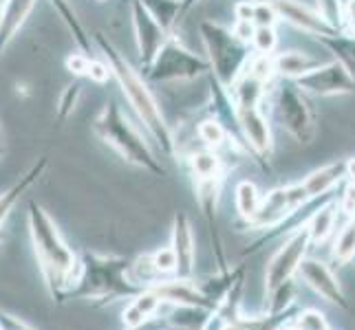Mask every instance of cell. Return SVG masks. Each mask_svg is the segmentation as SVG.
I'll use <instances>...</instances> for the list:
<instances>
[{
    "label": "cell",
    "instance_id": "obj_1",
    "mask_svg": "<svg viewBox=\"0 0 355 330\" xmlns=\"http://www.w3.org/2000/svg\"><path fill=\"white\" fill-rule=\"evenodd\" d=\"M97 40H100L108 68H111V73L117 77L121 91H124L132 110L141 119V124L150 132V137L162 145L164 152L173 154L175 152V134L166 124V117L162 113V108H159L157 100L153 97L150 89L146 86V82L137 75V71H132V66L119 55V51H115L113 44H108L104 38H97Z\"/></svg>",
    "mask_w": 355,
    "mask_h": 330
},
{
    "label": "cell",
    "instance_id": "obj_2",
    "mask_svg": "<svg viewBox=\"0 0 355 330\" xmlns=\"http://www.w3.org/2000/svg\"><path fill=\"white\" fill-rule=\"evenodd\" d=\"M95 132L104 143H108L124 156V161L148 169L153 174H164V167L155 158L150 145L146 143L139 130L130 124L128 117L121 113V108L115 102L106 104L102 108V113L97 115Z\"/></svg>",
    "mask_w": 355,
    "mask_h": 330
},
{
    "label": "cell",
    "instance_id": "obj_3",
    "mask_svg": "<svg viewBox=\"0 0 355 330\" xmlns=\"http://www.w3.org/2000/svg\"><path fill=\"white\" fill-rule=\"evenodd\" d=\"M29 227L31 238L35 244V253L42 262V271L49 277V282L67 284L73 282V271H76V255L60 238L55 223L46 216V212L38 205L29 207Z\"/></svg>",
    "mask_w": 355,
    "mask_h": 330
},
{
    "label": "cell",
    "instance_id": "obj_4",
    "mask_svg": "<svg viewBox=\"0 0 355 330\" xmlns=\"http://www.w3.org/2000/svg\"><path fill=\"white\" fill-rule=\"evenodd\" d=\"M201 38L210 55V68H214L218 82L223 86H232L250 66L248 42L241 40L234 29H225L210 20L201 22Z\"/></svg>",
    "mask_w": 355,
    "mask_h": 330
},
{
    "label": "cell",
    "instance_id": "obj_5",
    "mask_svg": "<svg viewBox=\"0 0 355 330\" xmlns=\"http://www.w3.org/2000/svg\"><path fill=\"white\" fill-rule=\"evenodd\" d=\"M80 266V279L84 295H128L139 288V284H126L130 279L128 273V262L115 260V258H95V255H87V262L78 264Z\"/></svg>",
    "mask_w": 355,
    "mask_h": 330
},
{
    "label": "cell",
    "instance_id": "obj_6",
    "mask_svg": "<svg viewBox=\"0 0 355 330\" xmlns=\"http://www.w3.org/2000/svg\"><path fill=\"white\" fill-rule=\"evenodd\" d=\"M274 113L283 130L298 143H309L315 134V119L304 91L298 84H280L274 95Z\"/></svg>",
    "mask_w": 355,
    "mask_h": 330
},
{
    "label": "cell",
    "instance_id": "obj_7",
    "mask_svg": "<svg viewBox=\"0 0 355 330\" xmlns=\"http://www.w3.org/2000/svg\"><path fill=\"white\" fill-rule=\"evenodd\" d=\"M210 68V62H205L197 53L188 51L181 42L170 38L164 48L150 64L148 77L153 82H177V80H194L203 75Z\"/></svg>",
    "mask_w": 355,
    "mask_h": 330
},
{
    "label": "cell",
    "instance_id": "obj_8",
    "mask_svg": "<svg viewBox=\"0 0 355 330\" xmlns=\"http://www.w3.org/2000/svg\"><path fill=\"white\" fill-rule=\"evenodd\" d=\"M309 247H311V238L307 234V229L302 227L274 253V258L269 260L267 271H265L267 297H272L278 288L293 282V275H298V268L302 260L307 258Z\"/></svg>",
    "mask_w": 355,
    "mask_h": 330
},
{
    "label": "cell",
    "instance_id": "obj_9",
    "mask_svg": "<svg viewBox=\"0 0 355 330\" xmlns=\"http://www.w3.org/2000/svg\"><path fill=\"white\" fill-rule=\"evenodd\" d=\"M296 84L304 93L320 95V97L349 95L355 91V75L342 59H334V62L318 64L307 75L298 77Z\"/></svg>",
    "mask_w": 355,
    "mask_h": 330
},
{
    "label": "cell",
    "instance_id": "obj_10",
    "mask_svg": "<svg viewBox=\"0 0 355 330\" xmlns=\"http://www.w3.org/2000/svg\"><path fill=\"white\" fill-rule=\"evenodd\" d=\"M132 27H135V40H137V48L141 55V64L146 68H150L159 51L170 40V31L150 14V9L141 0H132Z\"/></svg>",
    "mask_w": 355,
    "mask_h": 330
},
{
    "label": "cell",
    "instance_id": "obj_11",
    "mask_svg": "<svg viewBox=\"0 0 355 330\" xmlns=\"http://www.w3.org/2000/svg\"><path fill=\"white\" fill-rule=\"evenodd\" d=\"M307 201H311V199H309L307 190L302 187V183L272 190L267 196H263L261 210H259V214L254 216V220L250 225L259 227V229L274 227L278 223H283L289 214H293L298 207H302Z\"/></svg>",
    "mask_w": 355,
    "mask_h": 330
},
{
    "label": "cell",
    "instance_id": "obj_12",
    "mask_svg": "<svg viewBox=\"0 0 355 330\" xmlns=\"http://www.w3.org/2000/svg\"><path fill=\"white\" fill-rule=\"evenodd\" d=\"M298 275L302 282L307 284L315 295H320L324 302L336 304L340 309H347L345 291H342L340 279L336 277L331 268H329L327 262L318 260V258H304L298 268Z\"/></svg>",
    "mask_w": 355,
    "mask_h": 330
},
{
    "label": "cell",
    "instance_id": "obj_13",
    "mask_svg": "<svg viewBox=\"0 0 355 330\" xmlns=\"http://www.w3.org/2000/svg\"><path fill=\"white\" fill-rule=\"evenodd\" d=\"M153 288L159 293V297L164 302L173 304V306H188V309H205V311H216V304L207 297V293L192 282L190 277H173V279H162L155 282Z\"/></svg>",
    "mask_w": 355,
    "mask_h": 330
},
{
    "label": "cell",
    "instance_id": "obj_14",
    "mask_svg": "<svg viewBox=\"0 0 355 330\" xmlns=\"http://www.w3.org/2000/svg\"><path fill=\"white\" fill-rule=\"evenodd\" d=\"M278 11L280 18L291 22L293 27L307 31L311 35H322V38H338V31L324 20L320 11H315L307 5L298 3V0H269Z\"/></svg>",
    "mask_w": 355,
    "mask_h": 330
},
{
    "label": "cell",
    "instance_id": "obj_15",
    "mask_svg": "<svg viewBox=\"0 0 355 330\" xmlns=\"http://www.w3.org/2000/svg\"><path fill=\"white\" fill-rule=\"evenodd\" d=\"M236 119L245 141L250 143V148L256 154L272 152V128H269V121L261 113L259 106H236Z\"/></svg>",
    "mask_w": 355,
    "mask_h": 330
},
{
    "label": "cell",
    "instance_id": "obj_16",
    "mask_svg": "<svg viewBox=\"0 0 355 330\" xmlns=\"http://www.w3.org/2000/svg\"><path fill=\"white\" fill-rule=\"evenodd\" d=\"M170 247L177 253V262H179V277H190L194 271V262H197V247H194V231L190 225V218L179 212L175 216L173 223V244Z\"/></svg>",
    "mask_w": 355,
    "mask_h": 330
},
{
    "label": "cell",
    "instance_id": "obj_17",
    "mask_svg": "<svg viewBox=\"0 0 355 330\" xmlns=\"http://www.w3.org/2000/svg\"><path fill=\"white\" fill-rule=\"evenodd\" d=\"M35 0H7L0 7V55L9 46V42L16 38L24 20L29 18Z\"/></svg>",
    "mask_w": 355,
    "mask_h": 330
},
{
    "label": "cell",
    "instance_id": "obj_18",
    "mask_svg": "<svg viewBox=\"0 0 355 330\" xmlns=\"http://www.w3.org/2000/svg\"><path fill=\"white\" fill-rule=\"evenodd\" d=\"M345 178H347V161H338V163H329L320 169H313V172L300 183H302V187L307 190L309 199H320V196H327L331 190H336Z\"/></svg>",
    "mask_w": 355,
    "mask_h": 330
},
{
    "label": "cell",
    "instance_id": "obj_19",
    "mask_svg": "<svg viewBox=\"0 0 355 330\" xmlns=\"http://www.w3.org/2000/svg\"><path fill=\"white\" fill-rule=\"evenodd\" d=\"M162 304H164V300L159 297V293L153 288V286H148V288H144L137 297H135L128 306H126V311H124V315H121V320H124V326L128 328V330H137V328H141L146 322L150 320V317H155L157 313H159V309H162Z\"/></svg>",
    "mask_w": 355,
    "mask_h": 330
},
{
    "label": "cell",
    "instance_id": "obj_20",
    "mask_svg": "<svg viewBox=\"0 0 355 330\" xmlns=\"http://www.w3.org/2000/svg\"><path fill=\"white\" fill-rule=\"evenodd\" d=\"M274 66H276L278 75L296 82L298 77L307 75L309 71H313L318 66V62L304 51H283V53L274 55Z\"/></svg>",
    "mask_w": 355,
    "mask_h": 330
},
{
    "label": "cell",
    "instance_id": "obj_21",
    "mask_svg": "<svg viewBox=\"0 0 355 330\" xmlns=\"http://www.w3.org/2000/svg\"><path fill=\"white\" fill-rule=\"evenodd\" d=\"M336 223H338V205L327 203L322 207H318V210L309 216L307 225H304V229H307V234L311 238V244L324 242L334 234Z\"/></svg>",
    "mask_w": 355,
    "mask_h": 330
},
{
    "label": "cell",
    "instance_id": "obj_22",
    "mask_svg": "<svg viewBox=\"0 0 355 330\" xmlns=\"http://www.w3.org/2000/svg\"><path fill=\"white\" fill-rule=\"evenodd\" d=\"M236 18L254 24V27H274L280 16L269 0H259V3L236 5Z\"/></svg>",
    "mask_w": 355,
    "mask_h": 330
},
{
    "label": "cell",
    "instance_id": "obj_23",
    "mask_svg": "<svg viewBox=\"0 0 355 330\" xmlns=\"http://www.w3.org/2000/svg\"><path fill=\"white\" fill-rule=\"evenodd\" d=\"M44 158L40 163H35L27 174H24L20 181H16L14 185H11L5 194H0V223L7 218V214L11 212V207H14L18 203V199L22 196L24 192H27L31 185H33V181H38V176L42 174V169H44Z\"/></svg>",
    "mask_w": 355,
    "mask_h": 330
},
{
    "label": "cell",
    "instance_id": "obj_24",
    "mask_svg": "<svg viewBox=\"0 0 355 330\" xmlns=\"http://www.w3.org/2000/svg\"><path fill=\"white\" fill-rule=\"evenodd\" d=\"M234 201H236L239 216L243 220H248V223H252L254 216L259 214V210H261L263 196H261L259 187H256L252 181H241L236 185V192H234Z\"/></svg>",
    "mask_w": 355,
    "mask_h": 330
},
{
    "label": "cell",
    "instance_id": "obj_25",
    "mask_svg": "<svg viewBox=\"0 0 355 330\" xmlns=\"http://www.w3.org/2000/svg\"><path fill=\"white\" fill-rule=\"evenodd\" d=\"M221 158L214 150H201V152H194L190 156V169L192 174L201 181H218L221 178Z\"/></svg>",
    "mask_w": 355,
    "mask_h": 330
},
{
    "label": "cell",
    "instance_id": "obj_26",
    "mask_svg": "<svg viewBox=\"0 0 355 330\" xmlns=\"http://www.w3.org/2000/svg\"><path fill=\"white\" fill-rule=\"evenodd\" d=\"M331 255L338 264H349L355 260V216L340 229V234L336 236Z\"/></svg>",
    "mask_w": 355,
    "mask_h": 330
},
{
    "label": "cell",
    "instance_id": "obj_27",
    "mask_svg": "<svg viewBox=\"0 0 355 330\" xmlns=\"http://www.w3.org/2000/svg\"><path fill=\"white\" fill-rule=\"evenodd\" d=\"M49 3L53 5V9L58 11V16L62 18V22L67 24V29L73 33V38H76L78 46L82 48L84 53H87L89 51V40H87V35H84V29H82V24H80V20L76 16V11L69 7L67 0H49Z\"/></svg>",
    "mask_w": 355,
    "mask_h": 330
},
{
    "label": "cell",
    "instance_id": "obj_28",
    "mask_svg": "<svg viewBox=\"0 0 355 330\" xmlns=\"http://www.w3.org/2000/svg\"><path fill=\"white\" fill-rule=\"evenodd\" d=\"M278 44V35L274 27H256L254 35H252V46L256 53H263V55H272L274 48Z\"/></svg>",
    "mask_w": 355,
    "mask_h": 330
},
{
    "label": "cell",
    "instance_id": "obj_29",
    "mask_svg": "<svg viewBox=\"0 0 355 330\" xmlns=\"http://www.w3.org/2000/svg\"><path fill=\"white\" fill-rule=\"evenodd\" d=\"M153 264H155V271L159 275H173L179 271V262H177V253L173 247H162L157 249L153 255Z\"/></svg>",
    "mask_w": 355,
    "mask_h": 330
},
{
    "label": "cell",
    "instance_id": "obj_30",
    "mask_svg": "<svg viewBox=\"0 0 355 330\" xmlns=\"http://www.w3.org/2000/svg\"><path fill=\"white\" fill-rule=\"evenodd\" d=\"M318 11L336 31L345 24V0H318Z\"/></svg>",
    "mask_w": 355,
    "mask_h": 330
},
{
    "label": "cell",
    "instance_id": "obj_31",
    "mask_svg": "<svg viewBox=\"0 0 355 330\" xmlns=\"http://www.w3.org/2000/svg\"><path fill=\"white\" fill-rule=\"evenodd\" d=\"M199 137L207 148H221L227 139V132L221 124H216V121H203L199 126Z\"/></svg>",
    "mask_w": 355,
    "mask_h": 330
},
{
    "label": "cell",
    "instance_id": "obj_32",
    "mask_svg": "<svg viewBox=\"0 0 355 330\" xmlns=\"http://www.w3.org/2000/svg\"><path fill=\"white\" fill-rule=\"evenodd\" d=\"M293 326H296L298 330H331V326H329L327 317L315 311V309H307L296 315V322H293Z\"/></svg>",
    "mask_w": 355,
    "mask_h": 330
},
{
    "label": "cell",
    "instance_id": "obj_33",
    "mask_svg": "<svg viewBox=\"0 0 355 330\" xmlns=\"http://www.w3.org/2000/svg\"><path fill=\"white\" fill-rule=\"evenodd\" d=\"M80 97V84H73L62 93V100H60V117H67L73 108H76V102Z\"/></svg>",
    "mask_w": 355,
    "mask_h": 330
},
{
    "label": "cell",
    "instance_id": "obj_34",
    "mask_svg": "<svg viewBox=\"0 0 355 330\" xmlns=\"http://www.w3.org/2000/svg\"><path fill=\"white\" fill-rule=\"evenodd\" d=\"M93 59L87 53H76L67 59V66L71 68V73H78V75H89V68H91Z\"/></svg>",
    "mask_w": 355,
    "mask_h": 330
},
{
    "label": "cell",
    "instance_id": "obj_35",
    "mask_svg": "<svg viewBox=\"0 0 355 330\" xmlns=\"http://www.w3.org/2000/svg\"><path fill=\"white\" fill-rule=\"evenodd\" d=\"M340 210L345 212V214H349L351 218L355 216V185H353V183H349L347 190H345V194H342Z\"/></svg>",
    "mask_w": 355,
    "mask_h": 330
},
{
    "label": "cell",
    "instance_id": "obj_36",
    "mask_svg": "<svg viewBox=\"0 0 355 330\" xmlns=\"http://www.w3.org/2000/svg\"><path fill=\"white\" fill-rule=\"evenodd\" d=\"M345 24L355 35V0H345Z\"/></svg>",
    "mask_w": 355,
    "mask_h": 330
},
{
    "label": "cell",
    "instance_id": "obj_37",
    "mask_svg": "<svg viewBox=\"0 0 355 330\" xmlns=\"http://www.w3.org/2000/svg\"><path fill=\"white\" fill-rule=\"evenodd\" d=\"M218 317H221V315H218ZM218 330H248V326H245L243 317H239V320H221Z\"/></svg>",
    "mask_w": 355,
    "mask_h": 330
},
{
    "label": "cell",
    "instance_id": "obj_38",
    "mask_svg": "<svg viewBox=\"0 0 355 330\" xmlns=\"http://www.w3.org/2000/svg\"><path fill=\"white\" fill-rule=\"evenodd\" d=\"M347 176L351 178V183L355 185V158H349V161H347Z\"/></svg>",
    "mask_w": 355,
    "mask_h": 330
},
{
    "label": "cell",
    "instance_id": "obj_39",
    "mask_svg": "<svg viewBox=\"0 0 355 330\" xmlns=\"http://www.w3.org/2000/svg\"><path fill=\"white\" fill-rule=\"evenodd\" d=\"M5 154V139H3V130H0V156Z\"/></svg>",
    "mask_w": 355,
    "mask_h": 330
},
{
    "label": "cell",
    "instance_id": "obj_40",
    "mask_svg": "<svg viewBox=\"0 0 355 330\" xmlns=\"http://www.w3.org/2000/svg\"><path fill=\"white\" fill-rule=\"evenodd\" d=\"M5 3H7V0H0V7H3V5H5Z\"/></svg>",
    "mask_w": 355,
    "mask_h": 330
},
{
    "label": "cell",
    "instance_id": "obj_41",
    "mask_svg": "<svg viewBox=\"0 0 355 330\" xmlns=\"http://www.w3.org/2000/svg\"><path fill=\"white\" fill-rule=\"evenodd\" d=\"M353 262H355V260H353Z\"/></svg>",
    "mask_w": 355,
    "mask_h": 330
}]
</instances>
